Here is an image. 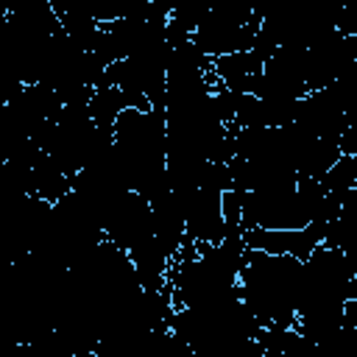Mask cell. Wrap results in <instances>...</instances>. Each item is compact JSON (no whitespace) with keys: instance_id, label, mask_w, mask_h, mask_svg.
Instances as JSON below:
<instances>
[{"instance_id":"cell-1","label":"cell","mask_w":357,"mask_h":357,"mask_svg":"<svg viewBox=\"0 0 357 357\" xmlns=\"http://www.w3.org/2000/svg\"><path fill=\"white\" fill-rule=\"evenodd\" d=\"M243 304L262 326H296L304 287V262L245 248L237 276Z\"/></svg>"},{"instance_id":"cell-4","label":"cell","mask_w":357,"mask_h":357,"mask_svg":"<svg viewBox=\"0 0 357 357\" xmlns=\"http://www.w3.org/2000/svg\"><path fill=\"white\" fill-rule=\"evenodd\" d=\"M262 73H265V59L254 47L215 59V64H212L215 89H231L240 95H254Z\"/></svg>"},{"instance_id":"cell-5","label":"cell","mask_w":357,"mask_h":357,"mask_svg":"<svg viewBox=\"0 0 357 357\" xmlns=\"http://www.w3.org/2000/svg\"><path fill=\"white\" fill-rule=\"evenodd\" d=\"M126 109H128V106H126V95H123L120 86L103 84V81L95 86V95H92V100H89V114H92V120H95L98 128L114 131V123L120 120V114H123Z\"/></svg>"},{"instance_id":"cell-2","label":"cell","mask_w":357,"mask_h":357,"mask_svg":"<svg viewBox=\"0 0 357 357\" xmlns=\"http://www.w3.org/2000/svg\"><path fill=\"white\" fill-rule=\"evenodd\" d=\"M259 28H262L259 11H254L248 6H237V3H223V6H212L206 11L204 22L192 33V42L198 45V50L204 56H209L215 61V59H223L231 53L251 50Z\"/></svg>"},{"instance_id":"cell-6","label":"cell","mask_w":357,"mask_h":357,"mask_svg":"<svg viewBox=\"0 0 357 357\" xmlns=\"http://www.w3.org/2000/svg\"><path fill=\"white\" fill-rule=\"evenodd\" d=\"M321 187L335 195H346L357 190V156H340L335 167L321 178Z\"/></svg>"},{"instance_id":"cell-7","label":"cell","mask_w":357,"mask_h":357,"mask_svg":"<svg viewBox=\"0 0 357 357\" xmlns=\"http://www.w3.org/2000/svg\"><path fill=\"white\" fill-rule=\"evenodd\" d=\"M335 28L343 36H357V6H346L335 11Z\"/></svg>"},{"instance_id":"cell-3","label":"cell","mask_w":357,"mask_h":357,"mask_svg":"<svg viewBox=\"0 0 357 357\" xmlns=\"http://www.w3.org/2000/svg\"><path fill=\"white\" fill-rule=\"evenodd\" d=\"M324 223H310L307 229H293V231H279V229H245L243 243L251 251H262L271 257H296L307 262L312 251L324 243Z\"/></svg>"}]
</instances>
